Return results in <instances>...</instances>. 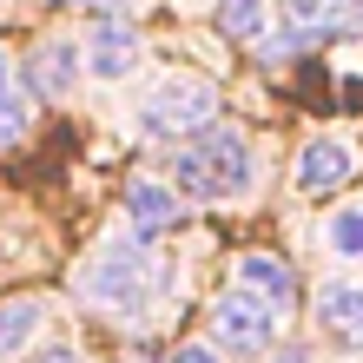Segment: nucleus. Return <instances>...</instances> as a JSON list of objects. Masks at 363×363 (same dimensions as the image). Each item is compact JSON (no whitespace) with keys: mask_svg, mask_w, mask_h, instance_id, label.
Returning <instances> with one entry per match:
<instances>
[{"mask_svg":"<svg viewBox=\"0 0 363 363\" xmlns=\"http://www.w3.org/2000/svg\"><path fill=\"white\" fill-rule=\"evenodd\" d=\"M73 47H67V40H60V47H40L33 53V86L40 93H47V99H60V93H73V79H79V67H73Z\"/></svg>","mask_w":363,"mask_h":363,"instance_id":"obj_12","label":"nucleus"},{"mask_svg":"<svg viewBox=\"0 0 363 363\" xmlns=\"http://www.w3.org/2000/svg\"><path fill=\"white\" fill-rule=\"evenodd\" d=\"M251 145L245 133H231V125H205L191 145H179V159H172V191H185V199H205V205H218V199H245L251 191Z\"/></svg>","mask_w":363,"mask_h":363,"instance_id":"obj_1","label":"nucleus"},{"mask_svg":"<svg viewBox=\"0 0 363 363\" xmlns=\"http://www.w3.org/2000/svg\"><path fill=\"white\" fill-rule=\"evenodd\" d=\"M40 317H47V304H40V297H13V304H0V357L27 350L33 330H40Z\"/></svg>","mask_w":363,"mask_h":363,"instance_id":"obj_11","label":"nucleus"},{"mask_svg":"<svg viewBox=\"0 0 363 363\" xmlns=\"http://www.w3.org/2000/svg\"><path fill=\"white\" fill-rule=\"evenodd\" d=\"M20 133H27V93L7 79V67H0V145H13Z\"/></svg>","mask_w":363,"mask_h":363,"instance_id":"obj_14","label":"nucleus"},{"mask_svg":"<svg viewBox=\"0 0 363 363\" xmlns=\"http://www.w3.org/2000/svg\"><path fill=\"white\" fill-rule=\"evenodd\" d=\"M205 125H218V86L211 79H165L145 99V133L159 139H199Z\"/></svg>","mask_w":363,"mask_h":363,"instance_id":"obj_3","label":"nucleus"},{"mask_svg":"<svg viewBox=\"0 0 363 363\" xmlns=\"http://www.w3.org/2000/svg\"><path fill=\"white\" fill-rule=\"evenodd\" d=\"M86 53H93L86 67H93L99 79H125V73L139 67V33L125 27V20H99L93 40H86Z\"/></svg>","mask_w":363,"mask_h":363,"instance_id":"obj_6","label":"nucleus"},{"mask_svg":"<svg viewBox=\"0 0 363 363\" xmlns=\"http://www.w3.org/2000/svg\"><path fill=\"white\" fill-rule=\"evenodd\" d=\"M238 284L271 297V304H284L291 297V264L284 258H264V251H251V258H238Z\"/></svg>","mask_w":363,"mask_h":363,"instance_id":"obj_10","label":"nucleus"},{"mask_svg":"<svg viewBox=\"0 0 363 363\" xmlns=\"http://www.w3.org/2000/svg\"><path fill=\"white\" fill-rule=\"evenodd\" d=\"M40 363H73V357H67V350H53V357H40Z\"/></svg>","mask_w":363,"mask_h":363,"instance_id":"obj_19","label":"nucleus"},{"mask_svg":"<svg viewBox=\"0 0 363 363\" xmlns=\"http://www.w3.org/2000/svg\"><path fill=\"white\" fill-rule=\"evenodd\" d=\"M350 7L357 0H284L297 40H317V33H344L350 27Z\"/></svg>","mask_w":363,"mask_h":363,"instance_id":"obj_8","label":"nucleus"},{"mask_svg":"<svg viewBox=\"0 0 363 363\" xmlns=\"http://www.w3.org/2000/svg\"><path fill=\"white\" fill-rule=\"evenodd\" d=\"M159 291V271H152V258L139 251V238H113L93 258V271H86V297L93 304H106V311H145V297Z\"/></svg>","mask_w":363,"mask_h":363,"instance_id":"obj_2","label":"nucleus"},{"mask_svg":"<svg viewBox=\"0 0 363 363\" xmlns=\"http://www.w3.org/2000/svg\"><path fill=\"white\" fill-rule=\"evenodd\" d=\"M60 7H119V0H60Z\"/></svg>","mask_w":363,"mask_h":363,"instance_id":"obj_18","label":"nucleus"},{"mask_svg":"<svg viewBox=\"0 0 363 363\" xmlns=\"http://www.w3.org/2000/svg\"><path fill=\"white\" fill-rule=\"evenodd\" d=\"M357 172V152L344 139H311L304 159H297V191H311V199H324V191H337Z\"/></svg>","mask_w":363,"mask_h":363,"instance_id":"obj_5","label":"nucleus"},{"mask_svg":"<svg viewBox=\"0 0 363 363\" xmlns=\"http://www.w3.org/2000/svg\"><path fill=\"white\" fill-rule=\"evenodd\" d=\"M271 363H311V350H277Z\"/></svg>","mask_w":363,"mask_h":363,"instance_id":"obj_17","label":"nucleus"},{"mask_svg":"<svg viewBox=\"0 0 363 363\" xmlns=\"http://www.w3.org/2000/svg\"><path fill=\"white\" fill-rule=\"evenodd\" d=\"M211 337H218V350L231 357H264L271 337H277V304L258 291H225L218 304H211Z\"/></svg>","mask_w":363,"mask_h":363,"instance_id":"obj_4","label":"nucleus"},{"mask_svg":"<svg viewBox=\"0 0 363 363\" xmlns=\"http://www.w3.org/2000/svg\"><path fill=\"white\" fill-rule=\"evenodd\" d=\"M350 27H357V33H363V7H357V13H350Z\"/></svg>","mask_w":363,"mask_h":363,"instance_id":"obj_20","label":"nucleus"},{"mask_svg":"<svg viewBox=\"0 0 363 363\" xmlns=\"http://www.w3.org/2000/svg\"><path fill=\"white\" fill-rule=\"evenodd\" d=\"M271 20V0H218V33L225 40H258Z\"/></svg>","mask_w":363,"mask_h":363,"instance_id":"obj_13","label":"nucleus"},{"mask_svg":"<svg viewBox=\"0 0 363 363\" xmlns=\"http://www.w3.org/2000/svg\"><path fill=\"white\" fill-rule=\"evenodd\" d=\"M317 324H330V330H344L350 344H363V291L357 284H330L317 297Z\"/></svg>","mask_w":363,"mask_h":363,"instance_id":"obj_9","label":"nucleus"},{"mask_svg":"<svg viewBox=\"0 0 363 363\" xmlns=\"http://www.w3.org/2000/svg\"><path fill=\"white\" fill-rule=\"evenodd\" d=\"M179 199H185V191H165L152 179H133V185H125V218H133L139 231H165V225H179Z\"/></svg>","mask_w":363,"mask_h":363,"instance_id":"obj_7","label":"nucleus"},{"mask_svg":"<svg viewBox=\"0 0 363 363\" xmlns=\"http://www.w3.org/2000/svg\"><path fill=\"white\" fill-rule=\"evenodd\" d=\"M172 363H218V350L211 344H185V350H172Z\"/></svg>","mask_w":363,"mask_h":363,"instance_id":"obj_16","label":"nucleus"},{"mask_svg":"<svg viewBox=\"0 0 363 363\" xmlns=\"http://www.w3.org/2000/svg\"><path fill=\"white\" fill-rule=\"evenodd\" d=\"M330 251L363 258V211H337V218H330Z\"/></svg>","mask_w":363,"mask_h":363,"instance_id":"obj_15","label":"nucleus"}]
</instances>
